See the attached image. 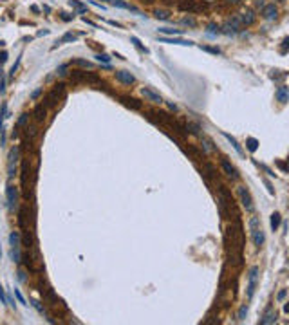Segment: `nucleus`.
Segmentation results:
<instances>
[{"label":"nucleus","mask_w":289,"mask_h":325,"mask_svg":"<svg viewBox=\"0 0 289 325\" xmlns=\"http://www.w3.org/2000/svg\"><path fill=\"white\" fill-rule=\"evenodd\" d=\"M249 230H251L253 244H255L257 248L264 246V242H266V235H264V231H262V228H260V220H258V217H251V219H249Z\"/></svg>","instance_id":"1"},{"label":"nucleus","mask_w":289,"mask_h":325,"mask_svg":"<svg viewBox=\"0 0 289 325\" xmlns=\"http://www.w3.org/2000/svg\"><path fill=\"white\" fill-rule=\"evenodd\" d=\"M177 7L181 11H186V13H201V11L208 9V2H202V0H179Z\"/></svg>","instance_id":"2"},{"label":"nucleus","mask_w":289,"mask_h":325,"mask_svg":"<svg viewBox=\"0 0 289 325\" xmlns=\"http://www.w3.org/2000/svg\"><path fill=\"white\" fill-rule=\"evenodd\" d=\"M63 92H65V83H56L52 87V90L47 94V98H45V107H51V108L56 107L60 98L63 96Z\"/></svg>","instance_id":"3"},{"label":"nucleus","mask_w":289,"mask_h":325,"mask_svg":"<svg viewBox=\"0 0 289 325\" xmlns=\"http://www.w3.org/2000/svg\"><path fill=\"white\" fill-rule=\"evenodd\" d=\"M18 154H20V148L18 147H13L9 150V156H7V177L9 179H13L15 173H16L15 165H16V161H18Z\"/></svg>","instance_id":"4"},{"label":"nucleus","mask_w":289,"mask_h":325,"mask_svg":"<svg viewBox=\"0 0 289 325\" xmlns=\"http://www.w3.org/2000/svg\"><path fill=\"white\" fill-rule=\"evenodd\" d=\"M237 193H238V199H240V202H242V206L246 208V211H253V199H251V195H249V191L246 186H238L237 188Z\"/></svg>","instance_id":"5"},{"label":"nucleus","mask_w":289,"mask_h":325,"mask_svg":"<svg viewBox=\"0 0 289 325\" xmlns=\"http://www.w3.org/2000/svg\"><path fill=\"white\" fill-rule=\"evenodd\" d=\"M6 197H7V210L15 211L16 202H18V190H16V186L7 184V188H6Z\"/></svg>","instance_id":"6"},{"label":"nucleus","mask_w":289,"mask_h":325,"mask_svg":"<svg viewBox=\"0 0 289 325\" xmlns=\"http://www.w3.org/2000/svg\"><path fill=\"white\" fill-rule=\"evenodd\" d=\"M257 282H258V267H251L248 274V298H253V293L257 289Z\"/></svg>","instance_id":"7"},{"label":"nucleus","mask_w":289,"mask_h":325,"mask_svg":"<svg viewBox=\"0 0 289 325\" xmlns=\"http://www.w3.org/2000/svg\"><path fill=\"white\" fill-rule=\"evenodd\" d=\"M237 18L240 20L242 27H249V25L255 24V13H253L251 9H246V11H242V13H238Z\"/></svg>","instance_id":"8"},{"label":"nucleus","mask_w":289,"mask_h":325,"mask_svg":"<svg viewBox=\"0 0 289 325\" xmlns=\"http://www.w3.org/2000/svg\"><path fill=\"white\" fill-rule=\"evenodd\" d=\"M220 168L224 170V173H226L228 177H231V179H238V172H237V168L233 166L229 161H228L226 157H220Z\"/></svg>","instance_id":"9"},{"label":"nucleus","mask_w":289,"mask_h":325,"mask_svg":"<svg viewBox=\"0 0 289 325\" xmlns=\"http://www.w3.org/2000/svg\"><path fill=\"white\" fill-rule=\"evenodd\" d=\"M116 80L123 85H132L136 81L134 74L130 72V71H116Z\"/></svg>","instance_id":"10"},{"label":"nucleus","mask_w":289,"mask_h":325,"mask_svg":"<svg viewBox=\"0 0 289 325\" xmlns=\"http://www.w3.org/2000/svg\"><path fill=\"white\" fill-rule=\"evenodd\" d=\"M141 94H143L148 101L155 103V105H161V103H163V98L157 94V92H154L152 89H148V87H143V89H141Z\"/></svg>","instance_id":"11"},{"label":"nucleus","mask_w":289,"mask_h":325,"mask_svg":"<svg viewBox=\"0 0 289 325\" xmlns=\"http://www.w3.org/2000/svg\"><path fill=\"white\" fill-rule=\"evenodd\" d=\"M275 96H277V101H280L282 105L287 103L289 101V87L287 85H280L278 89H277V92H275Z\"/></svg>","instance_id":"12"},{"label":"nucleus","mask_w":289,"mask_h":325,"mask_svg":"<svg viewBox=\"0 0 289 325\" xmlns=\"http://www.w3.org/2000/svg\"><path fill=\"white\" fill-rule=\"evenodd\" d=\"M121 103H123L125 107H128V108H134V110H141V108H143V103H141L139 99L128 98V96H123V98H121Z\"/></svg>","instance_id":"13"},{"label":"nucleus","mask_w":289,"mask_h":325,"mask_svg":"<svg viewBox=\"0 0 289 325\" xmlns=\"http://www.w3.org/2000/svg\"><path fill=\"white\" fill-rule=\"evenodd\" d=\"M33 116H34V119H36L38 123H43V121H45V116H47V107L43 105V103L36 105L34 110H33Z\"/></svg>","instance_id":"14"},{"label":"nucleus","mask_w":289,"mask_h":325,"mask_svg":"<svg viewBox=\"0 0 289 325\" xmlns=\"http://www.w3.org/2000/svg\"><path fill=\"white\" fill-rule=\"evenodd\" d=\"M277 6L275 4H266L264 7H262V16L264 18H268V20H273V18H277Z\"/></svg>","instance_id":"15"},{"label":"nucleus","mask_w":289,"mask_h":325,"mask_svg":"<svg viewBox=\"0 0 289 325\" xmlns=\"http://www.w3.org/2000/svg\"><path fill=\"white\" fill-rule=\"evenodd\" d=\"M277 318H278V316H277V313H275V311H273V309L269 307L268 311H266V314H264L262 318H260V323H262V325L275 323V322H277Z\"/></svg>","instance_id":"16"},{"label":"nucleus","mask_w":289,"mask_h":325,"mask_svg":"<svg viewBox=\"0 0 289 325\" xmlns=\"http://www.w3.org/2000/svg\"><path fill=\"white\" fill-rule=\"evenodd\" d=\"M159 40L163 43H176V45H186V47H192V45H193V42H190V40H181V38H166V36H161Z\"/></svg>","instance_id":"17"},{"label":"nucleus","mask_w":289,"mask_h":325,"mask_svg":"<svg viewBox=\"0 0 289 325\" xmlns=\"http://www.w3.org/2000/svg\"><path fill=\"white\" fill-rule=\"evenodd\" d=\"M76 38H78V36H76L74 33H65V34H63V36H62V38H60V40H56V42H54V45H52V49H56V47H60L62 43H67V42H76Z\"/></svg>","instance_id":"18"},{"label":"nucleus","mask_w":289,"mask_h":325,"mask_svg":"<svg viewBox=\"0 0 289 325\" xmlns=\"http://www.w3.org/2000/svg\"><path fill=\"white\" fill-rule=\"evenodd\" d=\"M71 65H78V67H83V69H92L94 63L85 60V58H72L71 60Z\"/></svg>","instance_id":"19"},{"label":"nucleus","mask_w":289,"mask_h":325,"mask_svg":"<svg viewBox=\"0 0 289 325\" xmlns=\"http://www.w3.org/2000/svg\"><path fill=\"white\" fill-rule=\"evenodd\" d=\"M11 260L15 264L22 262V253H20V246H13L11 248Z\"/></svg>","instance_id":"20"},{"label":"nucleus","mask_w":289,"mask_h":325,"mask_svg":"<svg viewBox=\"0 0 289 325\" xmlns=\"http://www.w3.org/2000/svg\"><path fill=\"white\" fill-rule=\"evenodd\" d=\"M71 80L74 83H85V72H83V71H72Z\"/></svg>","instance_id":"21"},{"label":"nucleus","mask_w":289,"mask_h":325,"mask_svg":"<svg viewBox=\"0 0 289 325\" xmlns=\"http://www.w3.org/2000/svg\"><path fill=\"white\" fill-rule=\"evenodd\" d=\"M69 6H71V7H74L78 13H87V6H85V4H82L80 0H69Z\"/></svg>","instance_id":"22"},{"label":"nucleus","mask_w":289,"mask_h":325,"mask_svg":"<svg viewBox=\"0 0 289 325\" xmlns=\"http://www.w3.org/2000/svg\"><path fill=\"white\" fill-rule=\"evenodd\" d=\"M222 136H224V137H226V139H228V141H229V143L233 145V148L237 150V154H238V156H242V154H244V152H242V148H240V145H238V143H237V139H235V137H233V136H229V134H226V132H224Z\"/></svg>","instance_id":"23"},{"label":"nucleus","mask_w":289,"mask_h":325,"mask_svg":"<svg viewBox=\"0 0 289 325\" xmlns=\"http://www.w3.org/2000/svg\"><path fill=\"white\" fill-rule=\"evenodd\" d=\"M130 42L134 43V47L137 49V51H141V53L148 54V49H146V47H144V45H143L141 42H139V38H137V36H130Z\"/></svg>","instance_id":"24"},{"label":"nucleus","mask_w":289,"mask_h":325,"mask_svg":"<svg viewBox=\"0 0 289 325\" xmlns=\"http://www.w3.org/2000/svg\"><path fill=\"white\" fill-rule=\"evenodd\" d=\"M20 240H22L20 233H18V231H11V235H9V244H11V248H13V246H20Z\"/></svg>","instance_id":"25"},{"label":"nucleus","mask_w":289,"mask_h":325,"mask_svg":"<svg viewBox=\"0 0 289 325\" xmlns=\"http://www.w3.org/2000/svg\"><path fill=\"white\" fill-rule=\"evenodd\" d=\"M202 170H204V172H206V175L208 177H217V170H215V166H213V165H210V163H204V165H202Z\"/></svg>","instance_id":"26"},{"label":"nucleus","mask_w":289,"mask_h":325,"mask_svg":"<svg viewBox=\"0 0 289 325\" xmlns=\"http://www.w3.org/2000/svg\"><path fill=\"white\" fill-rule=\"evenodd\" d=\"M154 16L157 18V20H168V18H170V11H166V9H155L154 11Z\"/></svg>","instance_id":"27"},{"label":"nucleus","mask_w":289,"mask_h":325,"mask_svg":"<svg viewBox=\"0 0 289 325\" xmlns=\"http://www.w3.org/2000/svg\"><path fill=\"white\" fill-rule=\"evenodd\" d=\"M280 220H282L280 213H278V211H275V213L271 215V230H273V231H277V228L280 226Z\"/></svg>","instance_id":"28"},{"label":"nucleus","mask_w":289,"mask_h":325,"mask_svg":"<svg viewBox=\"0 0 289 325\" xmlns=\"http://www.w3.org/2000/svg\"><path fill=\"white\" fill-rule=\"evenodd\" d=\"M246 147H248V150H249V152H257V148H258V141L255 139V137H248V139H246Z\"/></svg>","instance_id":"29"},{"label":"nucleus","mask_w":289,"mask_h":325,"mask_svg":"<svg viewBox=\"0 0 289 325\" xmlns=\"http://www.w3.org/2000/svg\"><path fill=\"white\" fill-rule=\"evenodd\" d=\"M85 83H100V76L96 72H85Z\"/></svg>","instance_id":"30"},{"label":"nucleus","mask_w":289,"mask_h":325,"mask_svg":"<svg viewBox=\"0 0 289 325\" xmlns=\"http://www.w3.org/2000/svg\"><path fill=\"white\" fill-rule=\"evenodd\" d=\"M96 60H98V62H101V63H105V65H109L112 58H110L109 54H105V53H100V54H96Z\"/></svg>","instance_id":"31"},{"label":"nucleus","mask_w":289,"mask_h":325,"mask_svg":"<svg viewBox=\"0 0 289 325\" xmlns=\"http://www.w3.org/2000/svg\"><path fill=\"white\" fill-rule=\"evenodd\" d=\"M219 33H220V27H219L217 24H208V34L215 36V34H219Z\"/></svg>","instance_id":"32"},{"label":"nucleus","mask_w":289,"mask_h":325,"mask_svg":"<svg viewBox=\"0 0 289 325\" xmlns=\"http://www.w3.org/2000/svg\"><path fill=\"white\" fill-rule=\"evenodd\" d=\"M159 33H161V34H181V29H168V27H161V29H159Z\"/></svg>","instance_id":"33"},{"label":"nucleus","mask_w":289,"mask_h":325,"mask_svg":"<svg viewBox=\"0 0 289 325\" xmlns=\"http://www.w3.org/2000/svg\"><path fill=\"white\" fill-rule=\"evenodd\" d=\"M181 24H183V25H188V27H195V25H197V22L193 20V18H190V16L181 18Z\"/></svg>","instance_id":"34"},{"label":"nucleus","mask_w":289,"mask_h":325,"mask_svg":"<svg viewBox=\"0 0 289 325\" xmlns=\"http://www.w3.org/2000/svg\"><path fill=\"white\" fill-rule=\"evenodd\" d=\"M246 314H248V305H242L240 311H238V314H237V320L238 322H242V320L246 318Z\"/></svg>","instance_id":"35"},{"label":"nucleus","mask_w":289,"mask_h":325,"mask_svg":"<svg viewBox=\"0 0 289 325\" xmlns=\"http://www.w3.org/2000/svg\"><path fill=\"white\" fill-rule=\"evenodd\" d=\"M27 119H29V114H22L16 121V126H25L27 125Z\"/></svg>","instance_id":"36"},{"label":"nucleus","mask_w":289,"mask_h":325,"mask_svg":"<svg viewBox=\"0 0 289 325\" xmlns=\"http://www.w3.org/2000/svg\"><path fill=\"white\" fill-rule=\"evenodd\" d=\"M202 51H206L210 54H220V49H215V47H208V45H201Z\"/></svg>","instance_id":"37"},{"label":"nucleus","mask_w":289,"mask_h":325,"mask_svg":"<svg viewBox=\"0 0 289 325\" xmlns=\"http://www.w3.org/2000/svg\"><path fill=\"white\" fill-rule=\"evenodd\" d=\"M22 56H18V60H16V62H15V65H13V67H11V71H9V78H13V76H15V74H16V71H18V65H20V60Z\"/></svg>","instance_id":"38"},{"label":"nucleus","mask_w":289,"mask_h":325,"mask_svg":"<svg viewBox=\"0 0 289 325\" xmlns=\"http://www.w3.org/2000/svg\"><path fill=\"white\" fill-rule=\"evenodd\" d=\"M15 296H16V300H18V304L22 305H27V302H25V298H24V294L18 291V289H15Z\"/></svg>","instance_id":"39"},{"label":"nucleus","mask_w":289,"mask_h":325,"mask_svg":"<svg viewBox=\"0 0 289 325\" xmlns=\"http://www.w3.org/2000/svg\"><path fill=\"white\" fill-rule=\"evenodd\" d=\"M60 18H62L63 22H71L72 18H74V13H72V15H69V13H65V11H62V13H60Z\"/></svg>","instance_id":"40"},{"label":"nucleus","mask_w":289,"mask_h":325,"mask_svg":"<svg viewBox=\"0 0 289 325\" xmlns=\"http://www.w3.org/2000/svg\"><path fill=\"white\" fill-rule=\"evenodd\" d=\"M4 92H6V78L0 71V94H4Z\"/></svg>","instance_id":"41"},{"label":"nucleus","mask_w":289,"mask_h":325,"mask_svg":"<svg viewBox=\"0 0 289 325\" xmlns=\"http://www.w3.org/2000/svg\"><path fill=\"white\" fill-rule=\"evenodd\" d=\"M56 74H58V76H67V65H60V67L56 69Z\"/></svg>","instance_id":"42"},{"label":"nucleus","mask_w":289,"mask_h":325,"mask_svg":"<svg viewBox=\"0 0 289 325\" xmlns=\"http://www.w3.org/2000/svg\"><path fill=\"white\" fill-rule=\"evenodd\" d=\"M0 304H7V296H6V293H4V287L0 285Z\"/></svg>","instance_id":"43"},{"label":"nucleus","mask_w":289,"mask_h":325,"mask_svg":"<svg viewBox=\"0 0 289 325\" xmlns=\"http://www.w3.org/2000/svg\"><path fill=\"white\" fill-rule=\"evenodd\" d=\"M33 305H34V309H36L40 314H45V309H43V307L40 305V302H36V300H34V302H33Z\"/></svg>","instance_id":"44"},{"label":"nucleus","mask_w":289,"mask_h":325,"mask_svg":"<svg viewBox=\"0 0 289 325\" xmlns=\"http://www.w3.org/2000/svg\"><path fill=\"white\" fill-rule=\"evenodd\" d=\"M277 166L282 170V172H289V165H286V163H282V161H277Z\"/></svg>","instance_id":"45"},{"label":"nucleus","mask_w":289,"mask_h":325,"mask_svg":"<svg viewBox=\"0 0 289 325\" xmlns=\"http://www.w3.org/2000/svg\"><path fill=\"white\" fill-rule=\"evenodd\" d=\"M6 62H7V51H2L0 53V65H4Z\"/></svg>","instance_id":"46"},{"label":"nucleus","mask_w":289,"mask_h":325,"mask_svg":"<svg viewBox=\"0 0 289 325\" xmlns=\"http://www.w3.org/2000/svg\"><path fill=\"white\" fill-rule=\"evenodd\" d=\"M42 92H43V89H36V90H34V92L31 94V99H38Z\"/></svg>","instance_id":"47"},{"label":"nucleus","mask_w":289,"mask_h":325,"mask_svg":"<svg viewBox=\"0 0 289 325\" xmlns=\"http://www.w3.org/2000/svg\"><path fill=\"white\" fill-rule=\"evenodd\" d=\"M282 43H284V49H282V53H286V49H289V36H287V38H284V42H282Z\"/></svg>","instance_id":"48"},{"label":"nucleus","mask_w":289,"mask_h":325,"mask_svg":"<svg viewBox=\"0 0 289 325\" xmlns=\"http://www.w3.org/2000/svg\"><path fill=\"white\" fill-rule=\"evenodd\" d=\"M260 168H264V170H266V173H268V175H271V177H275V173H273V172H271V170H269V168L266 166V165H260Z\"/></svg>","instance_id":"49"},{"label":"nucleus","mask_w":289,"mask_h":325,"mask_svg":"<svg viewBox=\"0 0 289 325\" xmlns=\"http://www.w3.org/2000/svg\"><path fill=\"white\" fill-rule=\"evenodd\" d=\"M83 22H85V24H89V25H92V27H98V25H96V24H94L92 20H89L87 16H83Z\"/></svg>","instance_id":"50"},{"label":"nucleus","mask_w":289,"mask_h":325,"mask_svg":"<svg viewBox=\"0 0 289 325\" xmlns=\"http://www.w3.org/2000/svg\"><path fill=\"white\" fill-rule=\"evenodd\" d=\"M18 280H20V282H25V273L24 271H18Z\"/></svg>","instance_id":"51"},{"label":"nucleus","mask_w":289,"mask_h":325,"mask_svg":"<svg viewBox=\"0 0 289 325\" xmlns=\"http://www.w3.org/2000/svg\"><path fill=\"white\" fill-rule=\"evenodd\" d=\"M255 6H257V7H264L266 4H264V0H255Z\"/></svg>","instance_id":"52"},{"label":"nucleus","mask_w":289,"mask_h":325,"mask_svg":"<svg viewBox=\"0 0 289 325\" xmlns=\"http://www.w3.org/2000/svg\"><path fill=\"white\" fill-rule=\"evenodd\" d=\"M45 34H49V29H43V31H38V36H45Z\"/></svg>","instance_id":"53"},{"label":"nucleus","mask_w":289,"mask_h":325,"mask_svg":"<svg viewBox=\"0 0 289 325\" xmlns=\"http://www.w3.org/2000/svg\"><path fill=\"white\" fill-rule=\"evenodd\" d=\"M286 294H287L286 291H280V293H278V300H284V298H286Z\"/></svg>","instance_id":"54"},{"label":"nucleus","mask_w":289,"mask_h":325,"mask_svg":"<svg viewBox=\"0 0 289 325\" xmlns=\"http://www.w3.org/2000/svg\"><path fill=\"white\" fill-rule=\"evenodd\" d=\"M31 11H33V13H40V9H38V6H31Z\"/></svg>","instance_id":"55"},{"label":"nucleus","mask_w":289,"mask_h":325,"mask_svg":"<svg viewBox=\"0 0 289 325\" xmlns=\"http://www.w3.org/2000/svg\"><path fill=\"white\" fill-rule=\"evenodd\" d=\"M168 107H170L172 110H177V105H176V103H168Z\"/></svg>","instance_id":"56"},{"label":"nucleus","mask_w":289,"mask_h":325,"mask_svg":"<svg viewBox=\"0 0 289 325\" xmlns=\"http://www.w3.org/2000/svg\"><path fill=\"white\" fill-rule=\"evenodd\" d=\"M228 2H229V4H240L242 0H228Z\"/></svg>","instance_id":"57"},{"label":"nucleus","mask_w":289,"mask_h":325,"mask_svg":"<svg viewBox=\"0 0 289 325\" xmlns=\"http://www.w3.org/2000/svg\"><path fill=\"white\" fill-rule=\"evenodd\" d=\"M284 311H286V313H289V302L286 305H284Z\"/></svg>","instance_id":"58"},{"label":"nucleus","mask_w":289,"mask_h":325,"mask_svg":"<svg viewBox=\"0 0 289 325\" xmlns=\"http://www.w3.org/2000/svg\"><path fill=\"white\" fill-rule=\"evenodd\" d=\"M141 2H143V4H152L154 0H141Z\"/></svg>","instance_id":"59"},{"label":"nucleus","mask_w":289,"mask_h":325,"mask_svg":"<svg viewBox=\"0 0 289 325\" xmlns=\"http://www.w3.org/2000/svg\"><path fill=\"white\" fill-rule=\"evenodd\" d=\"M101 2H109V4H110V2H112V0H101Z\"/></svg>","instance_id":"60"}]
</instances>
